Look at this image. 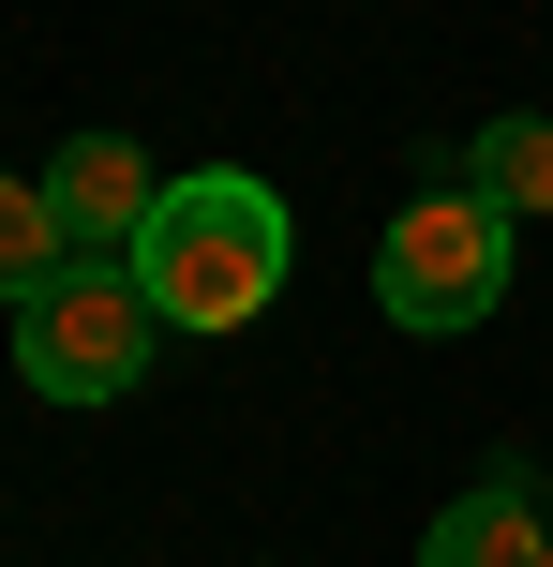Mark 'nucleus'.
Instances as JSON below:
<instances>
[{
    "label": "nucleus",
    "instance_id": "f257e3e1",
    "mask_svg": "<svg viewBox=\"0 0 553 567\" xmlns=\"http://www.w3.org/2000/svg\"><path fill=\"white\" fill-rule=\"evenodd\" d=\"M285 269H299V225H285V195H269L255 165L165 179V209L135 225V284H150L165 329H255V313L285 299Z\"/></svg>",
    "mask_w": 553,
    "mask_h": 567
},
{
    "label": "nucleus",
    "instance_id": "f03ea898",
    "mask_svg": "<svg viewBox=\"0 0 553 567\" xmlns=\"http://www.w3.org/2000/svg\"><path fill=\"white\" fill-rule=\"evenodd\" d=\"M150 343H165V313H150L135 255H60L45 284L16 299V373L45 403H120L150 373Z\"/></svg>",
    "mask_w": 553,
    "mask_h": 567
},
{
    "label": "nucleus",
    "instance_id": "7ed1b4c3",
    "mask_svg": "<svg viewBox=\"0 0 553 567\" xmlns=\"http://www.w3.org/2000/svg\"><path fill=\"white\" fill-rule=\"evenodd\" d=\"M509 299V209L494 195H419V209H389V239H375V313L389 329H419V343H449V329H479V313Z\"/></svg>",
    "mask_w": 553,
    "mask_h": 567
},
{
    "label": "nucleus",
    "instance_id": "20e7f679",
    "mask_svg": "<svg viewBox=\"0 0 553 567\" xmlns=\"http://www.w3.org/2000/svg\"><path fill=\"white\" fill-rule=\"evenodd\" d=\"M45 209H60V239H75V255H135V225L165 209V179H150L135 135H105V120H90V135L45 150Z\"/></svg>",
    "mask_w": 553,
    "mask_h": 567
},
{
    "label": "nucleus",
    "instance_id": "39448f33",
    "mask_svg": "<svg viewBox=\"0 0 553 567\" xmlns=\"http://www.w3.org/2000/svg\"><path fill=\"white\" fill-rule=\"evenodd\" d=\"M419 567H553V508L524 478H479L434 508V538H419Z\"/></svg>",
    "mask_w": 553,
    "mask_h": 567
},
{
    "label": "nucleus",
    "instance_id": "423d86ee",
    "mask_svg": "<svg viewBox=\"0 0 553 567\" xmlns=\"http://www.w3.org/2000/svg\"><path fill=\"white\" fill-rule=\"evenodd\" d=\"M464 195H494L509 225H539V209H553V120H479V150H464Z\"/></svg>",
    "mask_w": 553,
    "mask_h": 567
},
{
    "label": "nucleus",
    "instance_id": "0eeeda50",
    "mask_svg": "<svg viewBox=\"0 0 553 567\" xmlns=\"http://www.w3.org/2000/svg\"><path fill=\"white\" fill-rule=\"evenodd\" d=\"M60 255H75V239H60L45 179H16V165H0V313H16V299H30V284H45Z\"/></svg>",
    "mask_w": 553,
    "mask_h": 567
}]
</instances>
